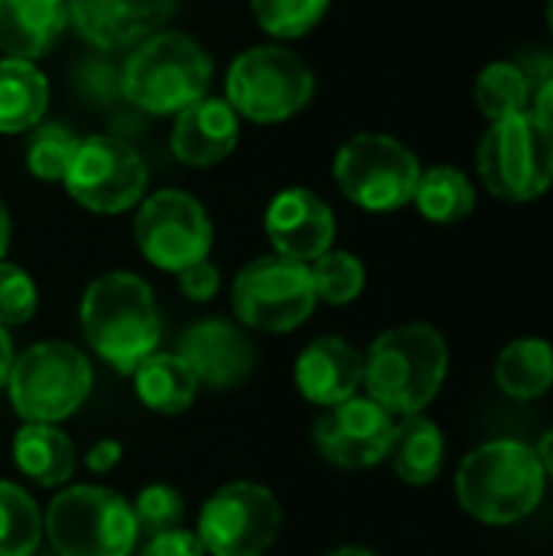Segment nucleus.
Wrapping results in <instances>:
<instances>
[{
  "mask_svg": "<svg viewBox=\"0 0 553 556\" xmlns=\"http://www.w3.org/2000/svg\"><path fill=\"white\" fill-rule=\"evenodd\" d=\"M531 101V81L518 62H492L476 78V108L495 121H508L518 114H528Z\"/></svg>",
  "mask_w": 553,
  "mask_h": 556,
  "instance_id": "obj_27",
  "label": "nucleus"
},
{
  "mask_svg": "<svg viewBox=\"0 0 553 556\" xmlns=\"http://www.w3.org/2000/svg\"><path fill=\"white\" fill-rule=\"evenodd\" d=\"M443 456H447V440L440 427L424 414H411L401 417V424H394V437L385 463L394 469L401 482L430 485L443 469Z\"/></svg>",
  "mask_w": 553,
  "mask_h": 556,
  "instance_id": "obj_23",
  "label": "nucleus"
},
{
  "mask_svg": "<svg viewBox=\"0 0 553 556\" xmlns=\"http://www.w3.org/2000/svg\"><path fill=\"white\" fill-rule=\"evenodd\" d=\"M130 508H134L140 534H163V531L183 528L186 498L179 495V489H173L166 482H153L137 492Z\"/></svg>",
  "mask_w": 553,
  "mask_h": 556,
  "instance_id": "obj_32",
  "label": "nucleus"
},
{
  "mask_svg": "<svg viewBox=\"0 0 553 556\" xmlns=\"http://www.w3.org/2000/svg\"><path fill=\"white\" fill-rule=\"evenodd\" d=\"M323 556H378L372 554V551H365V547H336V551H329V554Z\"/></svg>",
  "mask_w": 553,
  "mask_h": 556,
  "instance_id": "obj_41",
  "label": "nucleus"
},
{
  "mask_svg": "<svg viewBox=\"0 0 553 556\" xmlns=\"http://www.w3.org/2000/svg\"><path fill=\"white\" fill-rule=\"evenodd\" d=\"M7 248H10V212L0 199V261L7 257Z\"/></svg>",
  "mask_w": 553,
  "mask_h": 556,
  "instance_id": "obj_40",
  "label": "nucleus"
},
{
  "mask_svg": "<svg viewBox=\"0 0 553 556\" xmlns=\"http://www.w3.org/2000/svg\"><path fill=\"white\" fill-rule=\"evenodd\" d=\"M140 556H209L202 541L196 538V531L186 528H173L163 534H150V541L143 544Z\"/></svg>",
  "mask_w": 553,
  "mask_h": 556,
  "instance_id": "obj_35",
  "label": "nucleus"
},
{
  "mask_svg": "<svg viewBox=\"0 0 553 556\" xmlns=\"http://www.w3.org/2000/svg\"><path fill=\"white\" fill-rule=\"evenodd\" d=\"M42 547V511L33 495L0 479V556H33Z\"/></svg>",
  "mask_w": 553,
  "mask_h": 556,
  "instance_id": "obj_28",
  "label": "nucleus"
},
{
  "mask_svg": "<svg viewBox=\"0 0 553 556\" xmlns=\"http://www.w3.org/2000/svg\"><path fill=\"white\" fill-rule=\"evenodd\" d=\"M10 453L16 472L39 489H65L78 469V450L55 424H23Z\"/></svg>",
  "mask_w": 553,
  "mask_h": 556,
  "instance_id": "obj_21",
  "label": "nucleus"
},
{
  "mask_svg": "<svg viewBox=\"0 0 553 556\" xmlns=\"http://www.w3.org/2000/svg\"><path fill=\"white\" fill-rule=\"evenodd\" d=\"M42 541L59 556H130L140 528L114 489L65 485L42 511Z\"/></svg>",
  "mask_w": 553,
  "mask_h": 556,
  "instance_id": "obj_6",
  "label": "nucleus"
},
{
  "mask_svg": "<svg viewBox=\"0 0 553 556\" xmlns=\"http://www.w3.org/2000/svg\"><path fill=\"white\" fill-rule=\"evenodd\" d=\"M39 309V290H36V280L10 264V261H0V329H20L26 326Z\"/></svg>",
  "mask_w": 553,
  "mask_h": 556,
  "instance_id": "obj_33",
  "label": "nucleus"
},
{
  "mask_svg": "<svg viewBox=\"0 0 553 556\" xmlns=\"http://www.w3.org/2000/svg\"><path fill=\"white\" fill-rule=\"evenodd\" d=\"M130 378H134L137 401L147 410L163 414V417L186 414L196 404L199 388H202L192 368L179 358V352H153L134 368Z\"/></svg>",
  "mask_w": 553,
  "mask_h": 556,
  "instance_id": "obj_22",
  "label": "nucleus"
},
{
  "mask_svg": "<svg viewBox=\"0 0 553 556\" xmlns=\"http://www.w3.org/2000/svg\"><path fill=\"white\" fill-rule=\"evenodd\" d=\"M134 241L153 267L179 274L183 267L209 257L215 228L199 199L183 189H160L140 202Z\"/></svg>",
  "mask_w": 553,
  "mask_h": 556,
  "instance_id": "obj_12",
  "label": "nucleus"
},
{
  "mask_svg": "<svg viewBox=\"0 0 553 556\" xmlns=\"http://www.w3.org/2000/svg\"><path fill=\"white\" fill-rule=\"evenodd\" d=\"M81 336L88 349L121 375L150 358L163 336V319L150 283L127 270H108L85 287Z\"/></svg>",
  "mask_w": 553,
  "mask_h": 556,
  "instance_id": "obj_1",
  "label": "nucleus"
},
{
  "mask_svg": "<svg viewBox=\"0 0 553 556\" xmlns=\"http://www.w3.org/2000/svg\"><path fill=\"white\" fill-rule=\"evenodd\" d=\"M332 176L349 202L365 212H394L414 199L420 163L388 134H359L336 153Z\"/></svg>",
  "mask_w": 553,
  "mask_h": 556,
  "instance_id": "obj_10",
  "label": "nucleus"
},
{
  "mask_svg": "<svg viewBox=\"0 0 553 556\" xmlns=\"http://www.w3.org/2000/svg\"><path fill=\"white\" fill-rule=\"evenodd\" d=\"M121 456H124V446L117 440H98L85 453V469L95 476H108L111 469H117Z\"/></svg>",
  "mask_w": 553,
  "mask_h": 556,
  "instance_id": "obj_36",
  "label": "nucleus"
},
{
  "mask_svg": "<svg viewBox=\"0 0 553 556\" xmlns=\"http://www.w3.org/2000/svg\"><path fill=\"white\" fill-rule=\"evenodd\" d=\"M264 231L274 244V254L313 264L319 254L332 251L336 215L316 192L297 186L271 199L264 212Z\"/></svg>",
  "mask_w": 553,
  "mask_h": 556,
  "instance_id": "obj_16",
  "label": "nucleus"
},
{
  "mask_svg": "<svg viewBox=\"0 0 553 556\" xmlns=\"http://www.w3.org/2000/svg\"><path fill=\"white\" fill-rule=\"evenodd\" d=\"M528 114H531L548 134H553V72L531 88Z\"/></svg>",
  "mask_w": 553,
  "mask_h": 556,
  "instance_id": "obj_37",
  "label": "nucleus"
},
{
  "mask_svg": "<svg viewBox=\"0 0 553 556\" xmlns=\"http://www.w3.org/2000/svg\"><path fill=\"white\" fill-rule=\"evenodd\" d=\"M68 23L78 36L98 49L137 46L160 33L176 0H65Z\"/></svg>",
  "mask_w": 553,
  "mask_h": 556,
  "instance_id": "obj_17",
  "label": "nucleus"
},
{
  "mask_svg": "<svg viewBox=\"0 0 553 556\" xmlns=\"http://www.w3.org/2000/svg\"><path fill=\"white\" fill-rule=\"evenodd\" d=\"M391 437L394 417L368 394H355L329 407L313 427V443L319 456L339 469H372L385 463Z\"/></svg>",
  "mask_w": 553,
  "mask_h": 556,
  "instance_id": "obj_14",
  "label": "nucleus"
},
{
  "mask_svg": "<svg viewBox=\"0 0 553 556\" xmlns=\"http://www.w3.org/2000/svg\"><path fill=\"white\" fill-rule=\"evenodd\" d=\"M548 23H551V33H553V0H548Z\"/></svg>",
  "mask_w": 553,
  "mask_h": 556,
  "instance_id": "obj_42",
  "label": "nucleus"
},
{
  "mask_svg": "<svg viewBox=\"0 0 553 556\" xmlns=\"http://www.w3.org/2000/svg\"><path fill=\"white\" fill-rule=\"evenodd\" d=\"M238 134L241 127H238L235 108L225 98L205 94L176 114L169 147H173V156L186 166H212V163H222L235 150Z\"/></svg>",
  "mask_w": 553,
  "mask_h": 556,
  "instance_id": "obj_19",
  "label": "nucleus"
},
{
  "mask_svg": "<svg viewBox=\"0 0 553 556\" xmlns=\"http://www.w3.org/2000/svg\"><path fill=\"white\" fill-rule=\"evenodd\" d=\"M225 91L235 114L254 124H280L310 104L316 78L297 52L284 46H254L231 62Z\"/></svg>",
  "mask_w": 553,
  "mask_h": 556,
  "instance_id": "obj_7",
  "label": "nucleus"
},
{
  "mask_svg": "<svg viewBox=\"0 0 553 556\" xmlns=\"http://www.w3.org/2000/svg\"><path fill=\"white\" fill-rule=\"evenodd\" d=\"M176 283H179V293L192 303H209L218 296V287H222V274L218 267L205 257V261H196L189 267H183L176 274Z\"/></svg>",
  "mask_w": 553,
  "mask_h": 556,
  "instance_id": "obj_34",
  "label": "nucleus"
},
{
  "mask_svg": "<svg viewBox=\"0 0 553 556\" xmlns=\"http://www.w3.org/2000/svg\"><path fill=\"white\" fill-rule=\"evenodd\" d=\"M476 169L486 189L505 202H531L553 186V134L531 114L489 124Z\"/></svg>",
  "mask_w": 553,
  "mask_h": 556,
  "instance_id": "obj_9",
  "label": "nucleus"
},
{
  "mask_svg": "<svg viewBox=\"0 0 553 556\" xmlns=\"http://www.w3.org/2000/svg\"><path fill=\"white\" fill-rule=\"evenodd\" d=\"M212 85L209 52L186 33H153L127 55L121 94L150 114H179Z\"/></svg>",
  "mask_w": 553,
  "mask_h": 556,
  "instance_id": "obj_5",
  "label": "nucleus"
},
{
  "mask_svg": "<svg viewBox=\"0 0 553 556\" xmlns=\"http://www.w3.org/2000/svg\"><path fill=\"white\" fill-rule=\"evenodd\" d=\"M33 556H59V554H52V551H42V547H39Z\"/></svg>",
  "mask_w": 553,
  "mask_h": 556,
  "instance_id": "obj_43",
  "label": "nucleus"
},
{
  "mask_svg": "<svg viewBox=\"0 0 553 556\" xmlns=\"http://www.w3.org/2000/svg\"><path fill=\"white\" fill-rule=\"evenodd\" d=\"M10 365H13V342H10V332H7V329H0V391L7 388Z\"/></svg>",
  "mask_w": 553,
  "mask_h": 556,
  "instance_id": "obj_38",
  "label": "nucleus"
},
{
  "mask_svg": "<svg viewBox=\"0 0 553 556\" xmlns=\"http://www.w3.org/2000/svg\"><path fill=\"white\" fill-rule=\"evenodd\" d=\"M535 453H538V463H541L544 476H551L553 479V430L544 433V440H541V446H538Z\"/></svg>",
  "mask_w": 553,
  "mask_h": 556,
  "instance_id": "obj_39",
  "label": "nucleus"
},
{
  "mask_svg": "<svg viewBox=\"0 0 553 556\" xmlns=\"http://www.w3.org/2000/svg\"><path fill=\"white\" fill-rule=\"evenodd\" d=\"M231 309L244 329L287 336L316 309L310 264L284 254H264L244 264L231 283Z\"/></svg>",
  "mask_w": 553,
  "mask_h": 556,
  "instance_id": "obj_8",
  "label": "nucleus"
},
{
  "mask_svg": "<svg viewBox=\"0 0 553 556\" xmlns=\"http://www.w3.org/2000/svg\"><path fill=\"white\" fill-rule=\"evenodd\" d=\"M68 195L98 215H121L143 202L147 163L121 137H85L65 173Z\"/></svg>",
  "mask_w": 553,
  "mask_h": 556,
  "instance_id": "obj_13",
  "label": "nucleus"
},
{
  "mask_svg": "<svg viewBox=\"0 0 553 556\" xmlns=\"http://www.w3.org/2000/svg\"><path fill=\"white\" fill-rule=\"evenodd\" d=\"M179 358L202 388L231 391L254 375V345L248 332L228 319H199L179 339Z\"/></svg>",
  "mask_w": 553,
  "mask_h": 556,
  "instance_id": "obj_15",
  "label": "nucleus"
},
{
  "mask_svg": "<svg viewBox=\"0 0 553 556\" xmlns=\"http://www.w3.org/2000/svg\"><path fill=\"white\" fill-rule=\"evenodd\" d=\"M49 108V81L26 59H0V134H26L42 124Z\"/></svg>",
  "mask_w": 553,
  "mask_h": 556,
  "instance_id": "obj_24",
  "label": "nucleus"
},
{
  "mask_svg": "<svg viewBox=\"0 0 553 556\" xmlns=\"http://www.w3.org/2000/svg\"><path fill=\"white\" fill-rule=\"evenodd\" d=\"M411 202L427 222L450 225V222L466 218L476 208V189L469 176L460 173L456 166H430V169H420Z\"/></svg>",
  "mask_w": 553,
  "mask_h": 556,
  "instance_id": "obj_26",
  "label": "nucleus"
},
{
  "mask_svg": "<svg viewBox=\"0 0 553 556\" xmlns=\"http://www.w3.org/2000/svg\"><path fill=\"white\" fill-rule=\"evenodd\" d=\"M365 355L342 336L313 339L293 362V384L313 407H336L362 391Z\"/></svg>",
  "mask_w": 553,
  "mask_h": 556,
  "instance_id": "obj_18",
  "label": "nucleus"
},
{
  "mask_svg": "<svg viewBox=\"0 0 553 556\" xmlns=\"http://www.w3.org/2000/svg\"><path fill=\"white\" fill-rule=\"evenodd\" d=\"M495 381L508 397L535 401L553 384V349L544 339H515L495 362Z\"/></svg>",
  "mask_w": 553,
  "mask_h": 556,
  "instance_id": "obj_25",
  "label": "nucleus"
},
{
  "mask_svg": "<svg viewBox=\"0 0 553 556\" xmlns=\"http://www.w3.org/2000/svg\"><path fill=\"white\" fill-rule=\"evenodd\" d=\"M460 505L482 525H515L544 498V469L538 453L518 440L476 446L456 472Z\"/></svg>",
  "mask_w": 553,
  "mask_h": 556,
  "instance_id": "obj_3",
  "label": "nucleus"
},
{
  "mask_svg": "<svg viewBox=\"0 0 553 556\" xmlns=\"http://www.w3.org/2000/svg\"><path fill=\"white\" fill-rule=\"evenodd\" d=\"M316 303L326 306H349L365 290V264L349 251H326L310 264Z\"/></svg>",
  "mask_w": 553,
  "mask_h": 556,
  "instance_id": "obj_29",
  "label": "nucleus"
},
{
  "mask_svg": "<svg viewBox=\"0 0 553 556\" xmlns=\"http://www.w3.org/2000/svg\"><path fill=\"white\" fill-rule=\"evenodd\" d=\"M254 20L277 39L306 36L329 10V0H251Z\"/></svg>",
  "mask_w": 553,
  "mask_h": 556,
  "instance_id": "obj_31",
  "label": "nucleus"
},
{
  "mask_svg": "<svg viewBox=\"0 0 553 556\" xmlns=\"http://www.w3.org/2000/svg\"><path fill=\"white\" fill-rule=\"evenodd\" d=\"M447 339L427 323H404L372 342L362 388L391 417H411L433 404L447 381Z\"/></svg>",
  "mask_w": 553,
  "mask_h": 556,
  "instance_id": "obj_2",
  "label": "nucleus"
},
{
  "mask_svg": "<svg viewBox=\"0 0 553 556\" xmlns=\"http://www.w3.org/2000/svg\"><path fill=\"white\" fill-rule=\"evenodd\" d=\"M284 525L277 495L261 482H228L215 489L196 521V538L212 556H264Z\"/></svg>",
  "mask_w": 553,
  "mask_h": 556,
  "instance_id": "obj_11",
  "label": "nucleus"
},
{
  "mask_svg": "<svg viewBox=\"0 0 553 556\" xmlns=\"http://www.w3.org/2000/svg\"><path fill=\"white\" fill-rule=\"evenodd\" d=\"M68 26L65 0H0V52L10 59H42Z\"/></svg>",
  "mask_w": 553,
  "mask_h": 556,
  "instance_id": "obj_20",
  "label": "nucleus"
},
{
  "mask_svg": "<svg viewBox=\"0 0 553 556\" xmlns=\"http://www.w3.org/2000/svg\"><path fill=\"white\" fill-rule=\"evenodd\" d=\"M95 371L88 355L62 339L33 342L13 355L7 375V397L23 424H62L75 417L91 397Z\"/></svg>",
  "mask_w": 553,
  "mask_h": 556,
  "instance_id": "obj_4",
  "label": "nucleus"
},
{
  "mask_svg": "<svg viewBox=\"0 0 553 556\" xmlns=\"http://www.w3.org/2000/svg\"><path fill=\"white\" fill-rule=\"evenodd\" d=\"M78 143L81 140L62 124H36L26 147V169L42 182H62Z\"/></svg>",
  "mask_w": 553,
  "mask_h": 556,
  "instance_id": "obj_30",
  "label": "nucleus"
}]
</instances>
